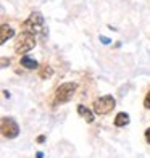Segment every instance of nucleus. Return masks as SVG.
I'll return each mask as SVG.
<instances>
[{"instance_id": "423d86ee", "label": "nucleus", "mask_w": 150, "mask_h": 158, "mask_svg": "<svg viewBox=\"0 0 150 158\" xmlns=\"http://www.w3.org/2000/svg\"><path fill=\"white\" fill-rule=\"evenodd\" d=\"M13 35H15V29L8 24H2V27H0V44H5Z\"/></svg>"}, {"instance_id": "f03ea898", "label": "nucleus", "mask_w": 150, "mask_h": 158, "mask_svg": "<svg viewBox=\"0 0 150 158\" xmlns=\"http://www.w3.org/2000/svg\"><path fill=\"white\" fill-rule=\"evenodd\" d=\"M23 31H29L32 32L34 35L39 34V32H44V16L40 15L39 11H34L29 15L24 23H23Z\"/></svg>"}, {"instance_id": "f257e3e1", "label": "nucleus", "mask_w": 150, "mask_h": 158, "mask_svg": "<svg viewBox=\"0 0 150 158\" xmlns=\"http://www.w3.org/2000/svg\"><path fill=\"white\" fill-rule=\"evenodd\" d=\"M35 47V37L34 34L29 31H23L19 34V37L16 39V44H15V52L16 53H27Z\"/></svg>"}, {"instance_id": "20e7f679", "label": "nucleus", "mask_w": 150, "mask_h": 158, "mask_svg": "<svg viewBox=\"0 0 150 158\" xmlns=\"http://www.w3.org/2000/svg\"><path fill=\"white\" fill-rule=\"evenodd\" d=\"M115 98H113L111 95H103L97 98L94 102V111L97 114H106L108 111H111L113 108H115Z\"/></svg>"}, {"instance_id": "9b49d317", "label": "nucleus", "mask_w": 150, "mask_h": 158, "mask_svg": "<svg viewBox=\"0 0 150 158\" xmlns=\"http://www.w3.org/2000/svg\"><path fill=\"white\" fill-rule=\"evenodd\" d=\"M144 106L147 110H150V90L147 92V95H145V100H144Z\"/></svg>"}, {"instance_id": "2eb2a0df", "label": "nucleus", "mask_w": 150, "mask_h": 158, "mask_svg": "<svg viewBox=\"0 0 150 158\" xmlns=\"http://www.w3.org/2000/svg\"><path fill=\"white\" fill-rule=\"evenodd\" d=\"M5 66H6V58L3 56V58H2V68H5Z\"/></svg>"}, {"instance_id": "1a4fd4ad", "label": "nucleus", "mask_w": 150, "mask_h": 158, "mask_svg": "<svg viewBox=\"0 0 150 158\" xmlns=\"http://www.w3.org/2000/svg\"><path fill=\"white\" fill-rule=\"evenodd\" d=\"M19 63H21V66H24L26 69H35L39 66L37 61H35L34 58H31V56H23V58L19 60Z\"/></svg>"}, {"instance_id": "7ed1b4c3", "label": "nucleus", "mask_w": 150, "mask_h": 158, "mask_svg": "<svg viewBox=\"0 0 150 158\" xmlns=\"http://www.w3.org/2000/svg\"><path fill=\"white\" fill-rule=\"evenodd\" d=\"M77 85L74 82H65L61 84L58 89L55 90V102L56 103H66L68 100H71V97L74 95Z\"/></svg>"}, {"instance_id": "f8f14e48", "label": "nucleus", "mask_w": 150, "mask_h": 158, "mask_svg": "<svg viewBox=\"0 0 150 158\" xmlns=\"http://www.w3.org/2000/svg\"><path fill=\"white\" fill-rule=\"evenodd\" d=\"M100 42H102V44H110V42H111V39H108V37H105V35H100Z\"/></svg>"}, {"instance_id": "9d476101", "label": "nucleus", "mask_w": 150, "mask_h": 158, "mask_svg": "<svg viewBox=\"0 0 150 158\" xmlns=\"http://www.w3.org/2000/svg\"><path fill=\"white\" fill-rule=\"evenodd\" d=\"M52 74H53V69L48 66V64H42L40 66V73H39V76L42 77V79H48V77H52Z\"/></svg>"}, {"instance_id": "dca6fc26", "label": "nucleus", "mask_w": 150, "mask_h": 158, "mask_svg": "<svg viewBox=\"0 0 150 158\" xmlns=\"http://www.w3.org/2000/svg\"><path fill=\"white\" fill-rule=\"evenodd\" d=\"M35 156H37V158H42V156H44V153H42V152H37V153H35Z\"/></svg>"}, {"instance_id": "0eeeda50", "label": "nucleus", "mask_w": 150, "mask_h": 158, "mask_svg": "<svg viewBox=\"0 0 150 158\" xmlns=\"http://www.w3.org/2000/svg\"><path fill=\"white\" fill-rule=\"evenodd\" d=\"M77 113L81 114V116L87 121V123H92L94 121V113H92L87 106H84V105H77Z\"/></svg>"}, {"instance_id": "39448f33", "label": "nucleus", "mask_w": 150, "mask_h": 158, "mask_svg": "<svg viewBox=\"0 0 150 158\" xmlns=\"http://www.w3.org/2000/svg\"><path fill=\"white\" fill-rule=\"evenodd\" d=\"M2 134H3V137H6V139H15V137H18V134H19V126H18V123H16L13 118L3 116V118H2Z\"/></svg>"}, {"instance_id": "ddd939ff", "label": "nucleus", "mask_w": 150, "mask_h": 158, "mask_svg": "<svg viewBox=\"0 0 150 158\" xmlns=\"http://www.w3.org/2000/svg\"><path fill=\"white\" fill-rule=\"evenodd\" d=\"M145 139H147V142L150 143V127H148L147 131H145Z\"/></svg>"}, {"instance_id": "6e6552de", "label": "nucleus", "mask_w": 150, "mask_h": 158, "mask_svg": "<svg viewBox=\"0 0 150 158\" xmlns=\"http://www.w3.org/2000/svg\"><path fill=\"white\" fill-rule=\"evenodd\" d=\"M127 124H129V114L127 113L121 111V113H118L115 116V126L123 127V126H127Z\"/></svg>"}, {"instance_id": "4468645a", "label": "nucleus", "mask_w": 150, "mask_h": 158, "mask_svg": "<svg viewBox=\"0 0 150 158\" xmlns=\"http://www.w3.org/2000/svg\"><path fill=\"white\" fill-rule=\"evenodd\" d=\"M37 142H39V143L45 142V137H44V135H40V137H37Z\"/></svg>"}]
</instances>
